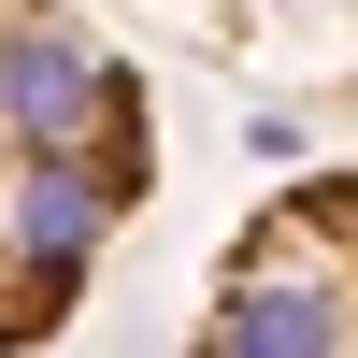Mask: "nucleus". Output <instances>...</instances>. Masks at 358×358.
I'll use <instances>...</instances> for the list:
<instances>
[{"label": "nucleus", "instance_id": "1", "mask_svg": "<svg viewBox=\"0 0 358 358\" xmlns=\"http://www.w3.org/2000/svg\"><path fill=\"white\" fill-rule=\"evenodd\" d=\"M158 187L143 86L101 57L72 0H0V358H29L86 301L101 244Z\"/></svg>", "mask_w": 358, "mask_h": 358}, {"label": "nucleus", "instance_id": "2", "mask_svg": "<svg viewBox=\"0 0 358 358\" xmlns=\"http://www.w3.org/2000/svg\"><path fill=\"white\" fill-rule=\"evenodd\" d=\"M187 358H358V172H315L229 229Z\"/></svg>", "mask_w": 358, "mask_h": 358}]
</instances>
